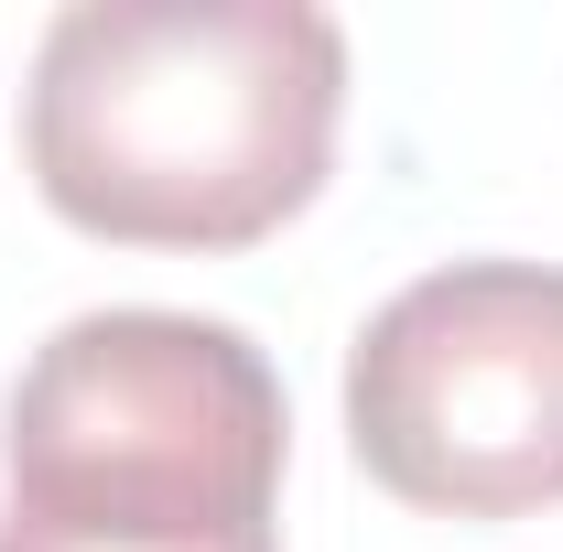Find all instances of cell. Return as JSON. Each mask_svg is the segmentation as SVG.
<instances>
[{
  "mask_svg": "<svg viewBox=\"0 0 563 552\" xmlns=\"http://www.w3.org/2000/svg\"><path fill=\"white\" fill-rule=\"evenodd\" d=\"M347 444L433 520L563 509V272L444 261L401 281L347 346Z\"/></svg>",
  "mask_w": 563,
  "mask_h": 552,
  "instance_id": "3957f363",
  "label": "cell"
},
{
  "mask_svg": "<svg viewBox=\"0 0 563 552\" xmlns=\"http://www.w3.org/2000/svg\"><path fill=\"white\" fill-rule=\"evenodd\" d=\"M0 552H282V531H152V520H44V509H0Z\"/></svg>",
  "mask_w": 563,
  "mask_h": 552,
  "instance_id": "277c9868",
  "label": "cell"
},
{
  "mask_svg": "<svg viewBox=\"0 0 563 552\" xmlns=\"http://www.w3.org/2000/svg\"><path fill=\"white\" fill-rule=\"evenodd\" d=\"M347 33L314 0H76L33 44L22 163L120 250H250L314 207Z\"/></svg>",
  "mask_w": 563,
  "mask_h": 552,
  "instance_id": "6da1fadb",
  "label": "cell"
},
{
  "mask_svg": "<svg viewBox=\"0 0 563 552\" xmlns=\"http://www.w3.org/2000/svg\"><path fill=\"white\" fill-rule=\"evenodd\" d=\"M282 412L272 357L174 303L76 314L22 357L0 412V509L44 520H163V531H282Z\"/></svg>",
  "mask_w": 563,
  "mask_h": 552,
  "instance_id": "7a4b0ae2",
  "label": "cell"
}]
</instances>
